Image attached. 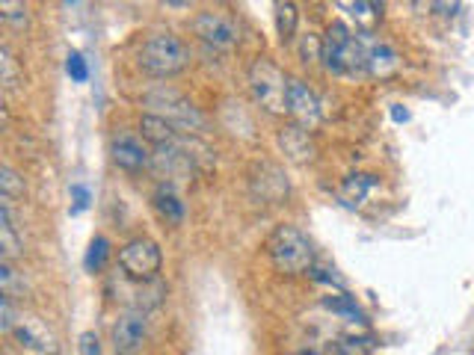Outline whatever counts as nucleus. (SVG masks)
Masks as SVG:
<instances>
[{
    "instance_id": "obj_1",
    "label": "nucleus",
    "mask_w": 474,
    "mask_h": 355,
    "mask_svg": "<svg viewBox=\"0 0 474 355\" xmlns=\"http://www.w3.org/2000/svg\"><path fill=\"white\" fill-rule=\"evenodd\" d=\"M139 69L143 74L154 80H166V78H175V74H181L187 69L190 62V51L187 45H184L179 36L172 33H154L148 36L143 42V48H139Z\"/></svg>"
},
{
    "instance_id": "obj_2",
    "label": "nucleus",
    "mask_w": 474,
    "mask_h": 355,
    "mask_svg": "<svg viewBox=\"0 0 474 355\" xmlns=\"http://www.w3.org/2000/svg\"><path fill=\"white\" fill-rule=\"evenodd\" d=\"M267 255L282 276H303L314 269V246L296 226H279L267 240Z\"/></svg>"
},
{
    "instance_id": "obj_3",
    "label": "nucleus",
    "mask_w": 474,
    "mask_h": 355,
    "mask_svg": "<svg viewBox=\"0 0 474 355\" xmlns=\"http://www.w3.org/2000/svg\"><path fill=\"white\" fill-rule=\"evenodd\" d=\"M323 65L332 74H362L368 71V51L359 36H353L341 21L329 24L323 33Z\"/></svg>"
},
{
    "instance_id": "obj_4",
    "label": "nucleus",
    "mask_w": 474,
    "mask_h": 355,
    "mask_svg": "<svg viewBox=\"0 0 474 355\" xmlns=\"http://www.w3.org/2000/svg\"><path fill=\"white\" fill-rule=\"evenodd\" d=\"M287 80L285 71L273 60L258 57L249 69V89H253L255 104L270 116L287 113Z\"/></svg>"
},
{
    "instance_id": "obj_5",
    "label": "nucleus",
    "mask_w": 474,
    "mask_h": 355,
    "mask_svg": "<svg viewBox=\"0 0 474 355\" xmlns=\"http://www.w3.org/2000/svg\"><path fill=\"white\" fill-rule=\"evenodd\" d=\"M146 107L152 116L166 119L175 130H184V134H202L208 128V121L199 113L196 107L190 104L181 92H175L170 87H157L146 95Z\"/></svg>"
},
{
    "instance_id": "obj_6",
    "label": "nucleus",
    "mask_w": 474,
    "mask_h": 355,
    "mask_svg": "<svg viewBox=\"0 0 474 355\" xmlns=\"http://www.w3.org/2000/svg\"><path fill=\"white\" fill-rule=\"evenodd\" d=\"M119 267H122V273L128 278H134V282H154L163 267L161 246L148 237L128 240L122 252H119Z\"/></svg>"
},
{
    "instance_id": "obj_7",
    "label": "nucleus",
    "mask_w": 474,
    "mask_h": 355,
    "mask_svg": "<svg viewBox=\"0 0 474 355\" xmlns=\"http://www.w3.org/2000/svg\"><path fill=\"white\" fill-rule=\"evenodd\" d=\"M193 33H196L204 45H213V48H220V51L235 48L240 39L235 21L222 12H199L193 18Z\"/></svg>"
},
{
    "instance_id": "obj_8",
    "label": "nucleus",
    "mask_w": 474,
    "mask_h": 355,
    "mask_svg": "<svg viewBox=\"0 0 474 355\" xmlns=\"http://www.w3.org/2000/svg\"><path fill=\"white\" fill-rule=\"evenodd\" d=\"M148 334V320L143 311H125L119 317V323L113 326V350L116 355H137L143 350Z\"/></svg>"
},
{
    "instance_id": "obj_9",
    "label": "nucleus",
    "mask_w": 474,
    "mask_h": 355,
    "mask_svg": "<svg viewBox=\"0 0 474 355\" xmlns=\"http://www.w3.org/2000/svg\"><path fill=\"white\" fill-rule=\"evenodd\" d=\"M12 338L21 343L24 350L39 352V355H60V341L48 326L36 317H21L18 326L12 329Z\"/></svg>"
},
{
    "instance_id": "obj_10",
    "label": "nucleus",
    "mask_w": 474,
    "mask_h": 355,
    "mask_svg": "<svg viewBox=\"0 0 474 355\" xmlns=\"http://www.w3.org/2000/svg\"><path fill=\"white\" fill-rule=\"evenodd\" d=\"M287 116H291L296 125L312 130L320 121V104L314 98V92L305 87L303 80H291L287 83Z\"/></svg>"
},
{
    "instance_id": "obj_11",
    "label": "nucleus",
    "mask_w": 474,
    "mask_h": 355,
    "mask_svg": "<svg viewBox=\"0 0 474 355\" xmlns=\"http://www.w3.org/2000/svg\"><path fill=\"white\" fill-rule=\"evenodd\" d=\"M279 145H282L287 161H294V163H314L318 161V145H314V136L300 125L285 128L282 134H279Z\"/></svg>"
},
{
    "instance_id": "obj_12",
    "label": "nucleus",
    "mask_w": 474,
    "mask_h": 355,
    "mask_svg": "<svg viewBox=\"0 0 474 355\" xmlns=\"http://www.w3.org/2000/svg\"><path fill=\"white\" fill-rule=\"evenodd\" d=\"M253 186H255V193L262 195L264 202H282L285 195H287V181H285V175L282 169H279L276 163L270 161H264V163H255V169H253Z\"/></svg>"
},
{
    "instance_id": "obj_13",
    "label": "nucleus",
    "mask_w": 474,
    "mask_h": 355,
    "mask_svg": "<svg viewBox=\"0 0 474 355\" xmlns=\"http://www.w3.org/2000/svg\"><path fill=\"white\" fill-rule=\"evenodd\" d=\"M110 154H113V163L119 166V169H125V172H139V169H146V166H148L146 145L131 134H119L113 139V145H110Z\"/></svg>"
},
{
    "instance_id": "obj_14",
    "label": "nucleus",
    "mask_w": 474,
    "mask_h": 355,
    "mask_svg": "<svg viewBox=\"0 0 474 355\" xmlns=\"http://www.w3.org/2000/svg\"><path fill=\"white\" fill-rule=\"evenodd\" d=\"M401 71V54H397L392 45H370L368 51V74L370 78H379V80H388L395 78V74Z\"/></svg>"
},
{
    "instance_id": "obj_15",
    "label": "nucleus",
    "mask_w": 474,
    "mask_h": 355,
    "mask_svg": "<svg viewBox=\"0 0 474 355\" xmlns=\"http://www.w3.org/2000/svg\"><path fill=\"white\" fill-rule=\"evenodd\" d=\"M152 202H154L157 217H161L166 226H181V222H184V202H181V195L175 193L170 184H157Z\"/></svg>"
},
{
    "instance_id": "obj_16",
    "label": "nucleus",
    "mask_w": 474,
    "mask_h": 355,
    "mask_svg": "<svg viewBox=\"0 0 474 355\" xmlns=\"http://www.w3.org/2000/svg\"><path fill=\"white\" fill-rule=\"evenodd\" d=\"M0 255H4V260H9V264H12L15 258L24 255V243L15 235L12 211H9L6 199H4V204H0Z\"/></svg>"
},
{
    "instance_id": "obj_17",
    "label": "nucleus",
    "mask_w": 474,
    "mask_h": 355,
    "mask_svg": "<svg viewBox=\"0 0 474 355\" xmlns=\"http://www.w3.org/2000/svg\"><path fill=\"white\" fill-rule=\"evenodd\" d=\"M139 130H143V139H148V143H152L154 148L179 143V130H175L170 121L161 119V116L146 113L143 119H139Z\"/></svg>"
},
{
    "instance_id": "obj_18",
    "label": "nucleus",
    "mask_w": 474,
    "mask_h": 355,
    "mask_svg": "<svg viewBox=\"0 0 474 355\" xmlns=\"http://www.w3.org/2000/svg\"><path fill=\"white\" fill-rule=\"evenodd\" d=\"M296 24H300V12H296V4L285 0V4H276V33L282 45L294 42L296 36Z\"/></svg>"
},
{
    "instance_id": "obj_19",
    "label": "nucleus",
    "mask_w": 474,
    "mask_h": 355,
    "mask_svg": "<svg viewBox=\"0 0 474 355\" xmlns=\"http://www.w3.org/2000/svg\"><path fill=\"white\" fill-rule=\"evenodd\" d=\"M377 186V178L374 175H350L347 181L341 184V199L347 204H362L365 202V195Z\"/></svg>"
},
{
    "instance_id": "obj_20",
    "label": "nucleus",
    "mask_w": 474,
    "mask_h": 355,
    "mask_svg": "<svg viewBox=\"0 0 474 355\" xmlns=\"http://www.w3.org/2000/svg\"><path fill=\"white\" fill-rule=\"evenodd\" d=\"M323 308H327V311H332V314L347 317V320H362V311H359L356 299L347 296V293H329V296H323Z\"/></svg>"
},
{
    "instance_id": "obj_21",
    "label": "nucleus",
    "mask_w": 474,
    "mask_h": 355,
    "mask_svg": "<svg viewBox=\"0 0 474 355\" xmlns=\"http://www.w3.org/2000/svg\"><path fill=\"white\" fill-rule=\"evenodd\" d=\"M110 258V240L107 237H92L89 249H87V258H83V267L89 269V273H101Z\"/></svg>"
},
{
    "instance_id": "obj_22",
    "label": "nucleus",
    "mask_w": 474,
    "mask_h": 355,
    "mask_svg": "<svg viewBox=\"0 0 474 355\" xmlns=\"http://www.w3.org/2000/svg\"><path fill=\"white\" fill-rule=\"evenodd\" d=\"M341 6H347L350 15L356 18L365 30H370V27L383 18V4H370V0H359V4H341Z\"/></svg>"
},
{
    "instance_id": "obj_23",
    "label": "nucleus",
    "mask_w": 474,
    "mask_h": 355,
    "mask_svg": "<svg viewBox=\"0 0 474 355\" xmlns=\"http://www.w3.org/2000/svg\"><path fill=\"white\" fill-rule=\"evenodd\" d=\"M24 193H27L24 178L18 175L12 166H4V169H0V195H4L6 202H12V199H21Z\"/></svg>"
},
{
    "instance_id": "obj_24",
    "label": "nucleus",
    "mask_w": 474,
    "mask_h": 355,
    "mask_svg": "<svg viewBox=\"0 0 474 355\" xmlns=\"http://www.w3.org/2000/svg\"><path fill=\"white\" fill-rule=\"evenodd\" d=\"M0 291H4V296H9V299L24 296V276L18 273L9 260L0 264Z\"/></svg>"
},
{
    "instance_id": "obj_25",
    "label": "nucleus",
    "mask_w": 474,
    "mask_h": 355,
    "mask_svg": "<svg viewBox=\"0 0 474 355\" xmlns=\"http://www.w3.org/2000/svg\"><path fill=\"white\" fill-rule=\"evenodd\" d=\"M338 355H368L374 350V338L368 334H344V338L336 343Z\"/></svg>"
},
{
    "instance_id": "obj_26",
    "label": "nucleus",
    "mask_w": 474,
    "mask_h": 355,
    "mask_svg": "<svg viewBox=\"0 0 474 355\" xmlns=\"http://www.w3.org/2000/svg\"><path fill=\"white\" fill-rule=\"evenodd\" d=\"M0 80H4V87L6 89H15L18 83H21V74H18V62L12 57V51L6 48H0Z\"/></svg>"
},
{
    "instance_id": "obj_27",
    "label": "nucleus",
    "mask_w": 474,
    "mask_h": 355,
    "mask_svg": "<svg viewBox=\"0 0 474 355\" xmlns=\"http://www.w3.org/2000/svg\"><path fill=\"white\" fill-rule=\"evenodd\" d=\"M66 71H69V78H71L74 83H87V80H89L87 60H83L78 51H71L69 57H66Z\"/></svg>"
},
{
    "instance_id": "obj_28",
    "label": "nucleus",
    "mask_w": 474,
    "mask_h": 355,
    "mask_svg": "<svg viewBox=\"0 0 474 355\" xmlns=\"http://www.w3.org/2000/svg\"><path fill=\"white\" fill-rule=\"evenodd\" d=\"M0 12H4V18L9 24H15V27H24L27 24V6L24 4H12V0H4L0 4Z\"/></svg>"
},
{
    "instance_id": "obj_29",
    "label": "nucleus",
    "mask_w": 474,
    "mask_h": 355,
    "mask_svg": "<svg viewBox=\"0 0 474 355\" xmlns=\"http://www.w3.org/2000/svg\"><path fill=\"white\" fill-rule=\"evenodd\" d=\"M15 326H18V320H15V311H12V299L0 296V329L12 334Z\"/></svg>"
},
{
    "instance_id": "obj_30",
    "label": "nucleus",
    "mask_w": 474,
    "mask_h": 355,
    "mask_svg": "<svg viewBox=\"0 0 474 355\" xmlns=\"http://www.w3.org/2000/svg\"><path fill=\"white\" fill-rule=\"evenodd\" d=\"M78 347H80V355H101V341L96 332H83L78 338Z\"/></svg>"
},
{
    "instance_id": "obj_31",
    "label": "nucleus",
    "mask_w": 474,
    "mask_h": 355,
    "mask_svg": "<svg viewBox=\"0 0 474 355\" xmlns=\"http://www.w3.org/2000/svg\"><path fill=\"white\" fill-rule=\"evenodd\" d=\"M71 199H74V208H71V213H80V211H87V208H89L92 195H89L87 186L74 184V186H71Z\"/></svg>"
},
{
    "instance_id": "obj_32",
    "label": "nucleus",
    "mask_w": 474,
    "mask_h": 355,
    "mask_svg": "<svg viewBox=\"0 0 474 355\" xmlns=\"http://www.w3.org/2000/svg\"><path fill=\"white\" fill-rule=\"evenodd\" d=\"M392 119H395V121H409V110H403V107H392Z\"/></svg>"
},
{
    "instance_id": "obj_33",
    "label": "nucleus",
    "mask_w": 474,
    "mask_h": 355,
    "mask_svg": "<svg viewBox=\"0 0 474 355\" xmlns=\"http://www.w3.org/2000/svg\"><path fill=\"white\" fill-rule=\"evenodd\" d=\"M300 355H318V352H312V350H309V352H300Z\"/></svg>"
}]
</instances>
